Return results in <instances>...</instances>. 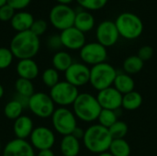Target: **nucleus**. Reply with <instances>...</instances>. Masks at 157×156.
<instances>
[{"instance_id": "4", "label": "nucleus", "mask_w": 157, "mask_h": 156, "mask_svg": "<svg viewBox=\"0 0 157 156\" xmlns=\"http://www.w3.org/2000/svg\"><path fill=\"white\" fill-rule=\"evenodd\" d=\"M114 22L120 36L125 40H136L144 32L143 20L132 12L121 13Z\"/></svg>"}, {"instance_id": "42", "label": "nucleus", "mask_w": 157, "mask_h": 156, "mask_svg": "<svg viewBox=\"0 0 157 156\" xmlns=\"http://www.w3.org/2000/svg\"><path fill=\"white\" fill-rule=\"evenodd\" d=\"M58 2V4H63V5H69L70 3H72L74 0H56Z\"/></svg>"}, {"instance_id": "45", "label": "nucleus", "mask_w": 157, "mask_h": 156, "mask_svg": "<svg viewBox=\"0 0 157 156\" xmlns=\"http://www.w3.org/2000/svg\"><path fill=\"white\" fill-rule=\"evenodd\" d=\"M6 3H7V0H0V7L5 6Z\"/></svg>"}, {"instance_id": "8", "label": "nucleus", "mask_w": 157, "mask_h": 156, "mask_svg": "<svg viewBox=\"0 0 157 156\" xmlns=\"http://www.w3.org/2000/svg\"><path fill=\"white\" fill-rule=\"evenodd\" d=\"M76 12L69 6L58 4L54 6L49 14L52 25L61 31L74 27Z\"/></svg>"}, {"instance_id": "9", "label": "nucleus", "mask_w": 157, "mask_h": 156, "mask_svg": "<svg viewBox=\"0 0 157 156\" xmlns=\"http://www.w3.org/2000/svg\"><path fill=\"white\" fill-rule=\"evenodd\" d=\"M28 108L36 117L48 119L53 114L55 104L50 95L43 92H37L29 97Z\"/></svg>"}, {"instance_id": "43", "label": "nucleus", "mask_w": 157, "mask_h": 156, "mask_svg": "<svg viewBox=\"0 0 157 156\" xmlns=\"http://www.w3.org/2000/svg\"><path fill=\"white\" fill-rule=\"evenodd\" d=\"M4 93H5V90H4V87L3 86L0 84V99L4 97Z\"/></svg>"}, {"instance_id": "14", "label": "nucleus", "mask_w": 157, "mask_h": 156, "mask_svg": "<svg viewBox=\"0 0 157 156\" xmlns=\"http://www.w3.org/2000/svg\"><path fill=\"white\" fill-rule=\"evenodd\" d=\"M96 97L100 107L104 109L118 110L122 106V95L113 86L98 91Z\"/></svg>"}, {"instance_id": "30", "label": "nucleus", "mask_w": 157, "mask_h": 156, "mask_svg": "<svg viewBox=\"0 0 157 156\" xmlns=\"http://www.w3.org/2000/svg\"><path fill=\"white\" fill-rule=\"evenodd\" d=\"M59 79H60L59 72L57 70H55L53 67L45 69L41 74V80H42L43 84L50 89L60 82Z\"/></svg>"}, {"instance_id": "25", "label": "nucleus", "mask_w": 157, "mask_h": 156, "mask_svg": "<svg viewBox=\"0 0 157 156\" xmlns=\"http://www.w3.org/2000/svg\"><path fill=\"white\" fill-rule=\"evenodd\" d=\"M144 65V62H143L137 55H131L127 57L123 62V70L124 73L132 75L140 73Z\"/></svg>"}, {"instance_id": "6", "label": "nucleus", "mask_w": 157, "mask_h": 156, "mask_svg": "<svg viewBox=\"0 0 157 156\" xmlns=\"http://www.w3.org/2000/svg\"><path fill=\"white\" fill-rule=\"evenodd\" d=\"M52 123L55 131L63 136L70 135L77 127L75 113L67 108L59 107L52 115Z\"/></svg>"}, {"instance_id": "34", "label": "nucleus", "mask_w": 157, "mask_h": 156, "mask_svg": "<svg viewBox=\"0 0 157 156\" xmlns=\"http://www.w3.org/2000/svg\"><path fill=\"white\" fill-rule=\"evenodd\" d=\"M48 28V24L45 20L43 19H35L31 28H30V31L33 32L35 35H37L38 37L41 36L42 34H44L47 30Z\"/></svg>"}, {"instance_id": "21", "label": "nucleus", "mask_w": 157, "mask_h": 156, "mask_svg": "<svg viewBox=\"0 0 157 156\" xmlns=\"http://www.w3.org/2000/svg\"><path fill=\"white\" fill-rule=\"evenodd\" d=\"M80 141L74 137L72 134L63 137L60 143V150L62 155L77 156L80 153Z\"/></svg>"}, {"instance_id": "7", "label": "nucleus", "mask_w": 157, "mask_h": 156, "mask_svg": "<svg viewBox=\"0 0 157 156\" xmlns=\"http://www.w3.org/2000/svg\"><path fill=\"white\" fill-rule=\"evenodd\" d=\"M78 88L66 81H60L57 85L50 89V97L55 105L67 108L75 101L79 95Z\"/></svg>"}, {"instance_id": "11", "label": "nucleus", "mask_w": 157, "mask_h": 156, "mask_svg": "<svg viewBox=\"0 0 157 156\" xmlns=\"http://www.w3.org/2000/svg\"><path fill=\"white\" fill-rule=\"evenodd\" d=\"M29 143L38 151L52 149L55 143V134L50 128L39 126L34 128L29 136Z\"/></svg>"}, {"instance_id": "16", "label": "nucleus", "mask_w": 157, "mask_h": 156, "mask_svg": "<svg viewBox=\"0 0 157 156\" xmlns=\"http://www.w3.org/2000/svg\"><path fill=\"white\" fill-rule=\"evenodd\" d=\"M2 156H36L35 149L27 140L13 139L9 141L2 151Z\"/></svg>"}, {"instance_id": "24", "label": "nucleus", "mask_w": 157, "mask_h": 156, "mask_svg": "<svg viewBox=\"0 0 157 156\" xmlns=\"http://www.w3.org/2000/svg\"><path fill=\"white\" fill-rule=\"evenodd\" d=\"M143 97L137 91H132L122 96V106L124 109L128 111H133L138 109L143 104Z\"/></svg>"}, {"instance_id": "22", "label": "nucleus", "mask_w": 157, "mask_h": 156, "mask_svg": "<svg viewBox=\"0 0 157 156\" xmlns=\"http://www.w3.org/2000/svg\"><path fill=\"white\" fill-rule=\"evenodd\" d=\"M113 87L116 88L122 96L134 91L135 82L132 75L126 73H118L113 83Z\"/></svg>"}, {"instance_id": "26", "label": "nucleus", "mask_w": 157, "mask_h": 156, "mask_svg": "<svg viewBox=\"0 0 157 156\" xmlns=\"http://www.w3.org/2000/svg\"><path fill=\"white\" fill-rule=\"evenodd\" d=\"M109 152L113 156H130L132 149L125 139H116L112 141Z\"/></svg>"}, {"instance_id": "47", "label": "nucleus", "mask_w": 157, "mask_h": 156, "mask_svg": "<svg viewBox=\"0 0 157 156\" xmlns=\"http://www.w3.org/2000/svg\"><path fill=\"white\" fill-rule=\"evenodd\" d=\"M128 1H131V2H132V1H136V0H128Z\"/></svg>"}, {"instance_id": "28", "label": "nucleus", "mask_w": 157, "mask_h": 156, "mask_svg": "<svg viewBox=\"0 0 157 156\" xmlns=\"http://www.w3.org/2000/svg\"><path fill=\"white\" fill-rule=\"evenodd\" d=\"M23 109H24V108L21 106V104L13 98L12 100L7 102L6 105L5 106L4 114L8 120H15L22 115Z\"/></svg>"}, {"instance_id": "35", "label": "nucleus", "mask_w": 157, "mask_h": 156, "mask_svg": "<svg viewBox=\"0 0 157 156\" xmlns=\"http://www.w3.org/2000/svg\"><path fill=\"white\" fill-rule=\"evenodd\" d=\"M16 10L11 7L9 5L6 4L5 6L0 7V20L1 21H10L12 19V17L15 15Z\"/></svg>"}, {"instance_id": "44", "label": "nucleus", "mask_w": 157, "mask_h": 156, "mask_svg": "<svg viewBox=\"0 0 157 156\" xmlns=\"http://www.w3.org/2000/svg\"><path fill=\"white\" fill-rule=\"evenodd\" d=\"M98 156H113L109 152H106V153H103V154H98Z\"/></svg>"}, {"instance_id": "33", "label": "nucleus", "mask_w": 157, "mask_h": 156, "mask_svg": "<svg viewBox=\"0 0 157 156\" xmlns=\"http://www.w3.org/2000/svg\"><path fill=\"white\" fill-rule=\"evenodd\" d=\"M14 59V55L9 48L0 47V70L8 68Z\"/></svg>"}, {"instance_id": "3", "label": "nucleus", "mask_w": 157, "mask_h": 156, "mask_svg": "<svg viewBox=\"0 0 157 156\" xmlns=\"http://www.w3.org/2000/svg\"><path fill=\"white\" fill-rule=\"evenodd\" d=\"M72 106L76 119L87 123L98 120L102 110L97 97L90 93H80Z\"/></svg>"}, {"instance_id": "39", "label": "nucleus", "mask_w": 157, "mask_h": 156, "mask_svg": "<svg viewBox=\"0 0 157 156\" xmlns=\"http://www.w3.org/2000/svg\"><path fill=\"white\" fill-rule=\"evenodd\" d=\"M14 99H16L17 102H19V103L21 104V106H22L24 108H28V106H29V97L17 94V95H16V97H15Z\"/></svg>"}, {"instance_id": "36", "label": "nucleus", "mask_w": 157, "mask_h": 156, "mask_svg": "<svg viewBox=\"0 0 157 156\" xmlns=\"http://www.w3.org/2000/svg\"><path fill=\"white\" fill-rule=\"evenodd\" d=\"M46 43H47V47H48L50 50H52V51H59V50L63 47L60 34H59V35L54 34V35L50 36V37L47 39V42H46Z\"/></svg>"}, {"instance_id": "10", "label": "nucleus", "mask_w": 157, "mask_h": 156, "mask_svg": "<svg viewBox=\"0 0 157 156\" xmlns=\"http://www.w3.org/2000/svg\"><path fill=\"white\" fill-rule=\"evenodd\" d=\"M82 62L86 65H97L106 62L108 57L107 48L98 41L86 43L79 52Z\"/></svg>"}, {"instance_id": "31", "label": "nucleus", "mask_w": 157, "mask_h": 156, "mask_svg": "<svg viewBox=\"0 0 157 156\" xmlns=\"http://www.w3.org/2000/svg\"><path fill=\"white\" fill-rule=\"evenodd\" d=\"M109 131L113 140L124 139L128 133L129 128L126 122L122 120H118L109 129Z\"/></svg>"}, {"instance_id": "20", "label": "nucleus", "mask_w": 157, "mask_h": 156, "mask_svg": "<svg viewBox=\"0 0 157 156\" xmlns=\"http://www.w3.org/2000/svg\"><path fill=\"white\" fill-rule=\"evenodd\" d=\"M74 27H75L83 33L88 32L95 27V17L91 12L86 10L76 12Z\"/></svg>"}, {"instance_id": "40", "label": "nucleus", "mask_w": 157, "mask_h": 156, "mask_svg": "<svg viewBox=\"0 0 157 156\" xmlns=\"http://www.w3.org/2000/svg\"><path fill=\"white\" fill-rule=\"evenodd\" d=\"M72 135L74 136V137H75L77 140H83V138H84V135H85V131L82 129V128H80V127H76L75 130H74V131H73V133H72Z\"/></svg>"}, {"instance_id": "5", "label": "nucleus", "mask_w": 157, "mask_h": 156, "mask_svg": "<svg viewBox=\"0 0 157 156\" xmlns=\"http://www.w3.org/2000/svg\"><path fill=\"white\" fill-rule=\"evenodd\" d=\"M117 70L109 63H101L90 68L89 84L98 92L113 86Z\"/></svg>"}, {"instance_id": "13", "label": "nucleus", "mask_w": 157, "mask_h": 156, "mask_svg": "<svg viewBox=\"0 0 157 156\" xmlns=\"http://www.w3.org/2000/svg\"><path fill=\"white\" fill-rule=\"evenodd\" d=\"M64 77L66 82L78 88L89 83L90 68L84 63H73L64 72Z\"/></svg>"}, {"instance_id": "38", "label": "nucleus", "mask_w": 157, "mask_h": 156, "mask_svg": "<svg viewBox=\"0 0 157 156\" xmlns=\"http://www.w3.org/2000/svg\"><path fill=\"white\" fill-rule=\"evenodd\" d=\"M31 0H7V5L15 10H22L30 4Z\"/></svg>"}, {"instance_id": "1", "label": "nucleus", "mask_w": 157, "mask_h": 156, "mask_svg": "<svg viewBox=\"0 0 157 156\" xmlns=\"http://www.w3.org/2000/svg\"><path fill=\"white\" fill-rule=\"evenodd\" d=\"M40 37L30 30L17 32L10 41L9 49L15 58L18 60L33 59L40 51Z\"/></svg>"}, {"instance_id": "15", "label": "nucleus", "mask_w": 157, "mask_h": 156, "mask_svg": "<svg viewBox=\"0 0 157 156\" xmlns=\"http://www.w3.org/2000/svg\"><path fill=\"white\" fill-rule=\"evenodd\" d=\"M60 37L63 47L72 51H80L86 43L85 33L77 29L75 27H71L61 31Z\"/></svg>"}, {"instance_id": "19", "label": "nucleus", "mask_w": 157, "mask_h": 156, "mask_svg": "<svg viewBox=\"0 0 157 156\" xmlns=\"http://www.w3.org/2000/svg\"><path fill=\"white\" fill-rule=\"evenodd\" d=\"M34 20L33 16L29 12L19 11L15 13L14 17L10 20V25L17 32H22L29 30Z\"/></svg>"}, {"instance_id": "48", "label": "nucleus", "mask_w": 157, "mask_h": 156, "mask_svg": "<svg viewBox=\"0 0 157 156\" xmlns=\"http://www.w3.org/2000/svg\"><path fill=\"white\" fill-rule=\"evenodd\" d=\"M61 156H63V155H61Z\"/></svg>"}, {"instance_id": "46", "label": "nucleus", "mask_w": 157, "mask_h": 156, "mask_svg": "<svg viewBox=\"0 0 157 156\" xmlns=\"http://www.w3.org/2000/svg\"><path fill=\"white\" fill-rule=\"evenodd\" d=\"M2 151H3V148H2V144H1V143H0V154H2Z\"/></svg>"}, {"instance_id": "2", "label": "nucleus", "mask_w": 157, "mask_h": 156, "mask_svg": "<svg viewBox=\"0 0 157 156\" xmlns=\"http://www.w3.org/2000/svg\"><path fill=\"white\" fill-rule=\"evenodd\" d=\"M112 141L113 139L109 129L99 124H94L88 127L85 131V135L83 138V143L86 149L96 154L109 152Z\"/></svg>"}, {"instance_id": "23", "label": "nucleus", "mask_w": 157, "mask_h": 156, "mask_svg": "<svg viewBox=\"0 0 157 156\" xmlns=\"http://www.w3.org/2000/svg\"><path fill=\"white\" fill-rule=\"evenodd\" d=\"M52 63L55 70L58 72H65L74 62L70 53L64 51H59L54 53Z\"/></svg>"}, {"instance_id": "18", "label": "nucleus", "mask_w": 157, "mask_h": 156, "mask_svg": "<svg viewBox=\"0 0 157 156\" xmlns=\"http://www.w3.org/2000/svg\"><path fill=\"white\" fill-rule=\"evenodd\" d=\"M34 130L33 120L25 115H21L19 118L14 120L13 131L17 139L27 140L31 135Z\"/></svg>"}, {"instance_id": "27", "label": "nucleus", "mask_w": 157, "mask_h": 156, "mask_svg": "<svg viewBox=\"0 0 157 156\" xmlns=\"http://www.w3.org/2000/svg\"><path fill=\"white\" fill-rule=\"evenodd\" d=\"M118 110H110V109H104L102 108V110L99 113V116L98 118V124L109 129L116 121H118L119 120V115H118Z\"/></svg>"}, {"instance_id": "12", "label": "nucleus", "mask_w": 157, "mask_h": 156, "mask_svg": "<svg viewBox=\"0 0 157 156\" xmlns=\"http://www.w3.org/2000/svg\"><path fill=\"white\" fill-rule=\"evenodd\" d=\"M120 34L116 24L111 20H104L98 24L96 29L97 41L106 48L111 47L117 43Z\"/></svg>"}, {"instance_id": "37", "label": "nucleus", "mask_w": 157, "mask_h": 156, "mask_svg": "<svg viewBox=\"0 0 157 156\" xmlns=\"http://www.w3.org/2000/svg\"><path fill=\"white\" fill-rule=\"evenodd\" d=\"M137 56L143 62H146V61L151 60L153 58V56H154V49H153V47H151L149 45H145V46L141 47L139 49V51H138Z\"/></svg>"}, {"instance_id": "41", "label": "nucleus", "mask_w": 157, "mask_h": 156, "mask_svg": "<svg viewBox=\"0 0 157 156\" xmlns=\"http://www.w3.org/2000/svg\"><path fill=\"white\" fill-rule=\"evenodd\" d=\"M37 156H55V154H54V153L52 152V149H48V150L39 151Z\"/></svg>"}, {"instance_id": "32", "label": "nucleus", "mask_w": 157, "mask_h": 156, "mask_svg": "<svg viewBox=\"0 0 157 156\" xmlns=\"http://www.w3.org/2000/svg\"><path fill=\"white\" fill-rule=\"evenodd\" d=\"M109 0H76L77 4L86 11H96L106 6Z\"/></svg>"}, {"instance_id": "29", "label": "nucleus", "mask_w": 157, "mask_h": 156, "mask_svg": "<svg viewBox=\"0 0 157 156\" xmlns=\"http://www.w3.org/2000/svg\"><path fill=\"white\" fill-rule=\"evenodd\" d=\"M15 88L17 91V94L25 96L28 97H30L35 92H34V86L32 81L24 79V78H19L16 81L15 83Z\"/></svg>"}, {"instance_id": "17", "label": "nucleus", "mask_w": 157, "mask_h": 156, "mask_svg": "<svg viewBox=\"0 0 157 156\" xmlns=\"http://www.w3.org/2000/svg\"><path fill=\"white\" fill-rule=\"evenodd\" d=\"M16 70L19 78H24L30 81L37 78L40 74L39 65L33 59L19 60L17 63Z\"/></svg>"}]
</instances>
